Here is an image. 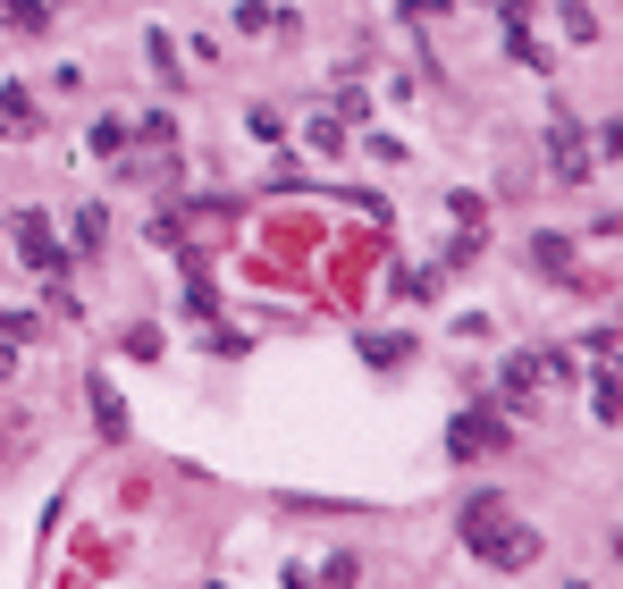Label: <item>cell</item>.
<instances>
[{"mask_svg": "<svg viewBox=\"0 0 623 589\" xmlns=\"http://www.w3.org/2000/svg\"><path fill=\"white\" fill-rule=\"evenodd\" d=\"M464 548L480 564H498V573H523V564L539 556V539H530L523 523H505L498 496H472V505H464Z\"/></svg>", "mask_w": 623, "mask_h": 589, "instance_id": "obj_1", "label": "cell"}, {"mask_svg": "<svg viewBox=\"0 0 623 589\" xmlns=\"http://www.w3.org/2000/svg\"><path fill=\"white\" fill-rule=\"evenodd\" d=\"M17 253H26L42 279H68V253H60V236L42 228V211H17Z\"/></svg>", "mask_w": 623, "mask_h": 589, "instance_id": "obj_2", "label": "cell"}, {"mask_svg": "<svg viewBox=\"0 0 623 589\" xmlns=\"http://www.w3.org/2000/svg\"><path fill=\"white\" fill-rule=\"evenodd\" d=\"M505 421L498 413H464V421H455V430H447V446H455V455H489V446H505Z\"/></svg>", "mask_w": 623, "mask_h": 589, "instance_id": "obj_3", "label": "cell"}, {"mask_svg": "<svg viewBox=\"0 0 623 589\" xmlns=\"http://www.w3.org/2000/svg\"><path fill=\"white\" fill-rule=\"evenodd\" d=\"M548 144H557V177H590V144H582V126H573V119H557Z\"/></svg>", "mask_w": 623, "mask_h": 589, "instance_id": "obj_4", "label": "cell"}, {"mask_svg": "<svg viewBox=\"0 0 623 589\" xmlns=\"http://www.w3.org/2000/svg\"><path fill=\"white\" fill-rule=\"evenodd\" d=\"M0 126H9V135H26V126H34V101H26V85H9V94H0Z\"/></svg>", "mask_w": 623, "mask_h": 589, "instance_id": "obj_5", "label": "cell"}, {"mask_svg": "<svg viewBox=\"0 0 623 589\" xmlns=\"http://www.w3.org/2000/svg\"><path fill=\"white\" fill-rule=\"evenodd\" d=\"M94 413H101V430H110V438H126V404L110 396V379H101V388H94Z\"/></svg>", "mask_w": 623, "mask_h": 589, "instance_id": "obj_6", "label": "cell"}, {"mask_svg": "<svg viewBox=\"0 0 623 589\" xmlns=\"http://www.w3.org/2000/svg\"><path fill=\"white\" fill-rule=\"evenodd\" d=\"M557 17H564V34H573V42H590V34H598V17H590V9H582V0H564Z\"/></svg>", "mask_w": 623, "mask_h": 589, "instance_id": "obj_7", "label": "cell"}, {"mask_svg": "<svg viewBox=\"0 0 623 589\" xmlns=\"http://www.w3.org/2000/svg\"><path fill=\"white\" fill-rule=\"evenodd\" d=\"M94 152H101V160H119V152H126V126H119V119H101V126H94Z\"/></svg>", "mask_w": 623, "mask_h": 589, "instance_id": "obj_8", "label": "cell"}, {"mask_svg": "<svg viewBox=\"0 0 623 589\" xmlns=\"http://www.w3.org/2000/svg\"><path fill=\"white\" fill-rule=\"evenodd\" d=\"M607 152H615V160H623V126H607Z\"/></svg>", "mask_w": 623, "mask_h": 589, "instance_id": "obj_9", "label": "cell"}]
</instances>
